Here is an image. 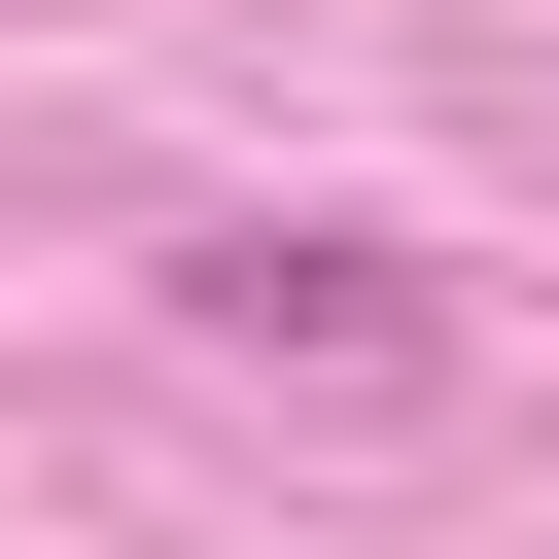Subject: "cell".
I'll list each match as a JSON object with an SVG mask.
<instances>
[{
	"label": "cell",
	"mask_w": 559,
	"mask_h": 559,
	"mask_svg": "<svg viewBox=\"0 0 559 559\" xmlns=\"http://www.w3.org/2000/svg\"><path fill=\"white\" fill-rule=\"evenodd\" d=\"M175 314H210V349H280V384H454V280H419V245H349V210L175 245Z\"/></svg>",
	"instance_id": "6da1fadb"
}]
</instances>
